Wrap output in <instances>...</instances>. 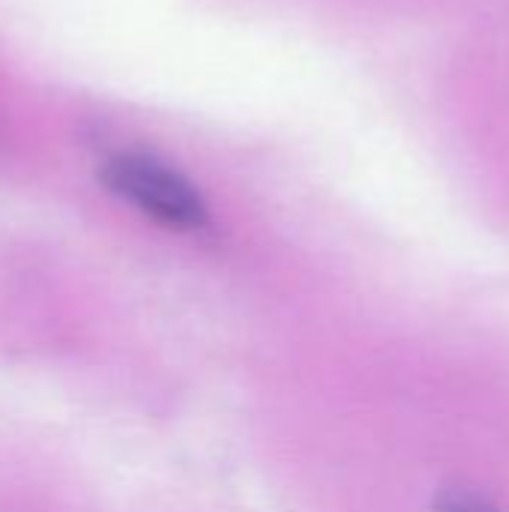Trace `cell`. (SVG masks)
Instances as JSON below:
<instances>
[{
	"label": "cell",
	"instance_id": "obj_2",
	"mask_svg": "<svg viewBox=\"0 0 509 512\" xmlns=\"http://www.w3.org/2000/svg\"><path fill=\"white\" fill-rule=\"evenodd\" d=\"M435 512H501L495 504H489L483 495L471 489H447L438 495Z\"/></svg>",
	"mask_w": 509,
	"mask_h": 512
},
{
	"label": "cell",
	"instance_id": "obj_1",
	"mask_svg": "<svg viewBox=\"0 0 509 512\" xmlns=\"http://www.w3.org/2000/svg\"><path fill=\"white\" fill-rule=\"evenodd\" d=\"M99 177L117 198L168 228L195 231L207 225V204L201 192L180 171L153 156L117 153L102 165Z\"/></svg>",
	"mask_w": 509,
	"mask_h": 512
}]
</instances>
